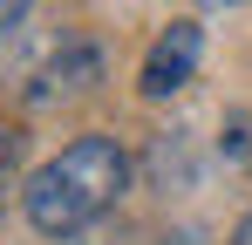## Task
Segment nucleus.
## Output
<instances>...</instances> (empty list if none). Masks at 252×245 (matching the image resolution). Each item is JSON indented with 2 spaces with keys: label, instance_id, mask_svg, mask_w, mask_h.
Instances as JSON below:
<instances>
[{
  "label": "nucleus",
  "instance_id": "7ed1b4c3",
  "mask_svg": "<svg viewBox=\"0 0 252 245\" xmlns=\"http://www.w3.org/2000/svg\"><path fill=\"white\" fill-rule=\"evenodd\" d=\"M89 82H102V55H95V48H68V55H55L41 68V82H34L28 95H34V102H55V95H82Z\"/></svg>",
  "mask_w": 252,
  "mask_h": 245
},
{
  "label": "nucleus",
  "instance_id": "f257e3e1",
  "mask_svg": "<svg viewBox=\"0 0 252 245\" xmlns=\"http://www.w3.org/2000/svg\"><path fill=\"white\" fill-rule=\"evenodd\" d=\"M129 191V150L116 136H75V143H62L55 157L28 177V225L41 232V239H75L89 232L109 204Z\"/></svg>",
  "mask_w": 252,
  "mask_h": 245
},
{
  "label": "nucleus",
  "instance_id": "0eeeda50",
  "mask_svg": "<svg viewBox=\"0 0 252 245\" xmlns=\"http://www.w3.org/2000/svg\"><path fill=\"white\" fill-rule=\"evenodd\" d=\"M246 7H252V0H246Z\"/></svg>",
  "mask_w": 252,
  "mask_h": 245
},
{
  "label": "nucleus",
  "instance_id": "423d86ee",
  "mask_svg": "<svg viewBox=\"0 0 252 245\" xmlns=\"http://www.w3.org/2000/svg\"><path fill=\"white\" fill-rule=\"evenodd\" d=\"M232 245H252V211L239 218V232H232Z\"/></svg>",
  "mask_w": 252,
  "mask_h": 245
},
{
  "label": "nucleus",
  "instance_id": "20e7f679",
  "mask_svg": "<svg viewBox=\"0 0 252 245\" xmlns=\"http://www.w3.org/2000/svg\"><path fill=\"white\" fill-rule=\"evenodd\" d=\"M14 163H21V136L0 122V204H7V191H14Z\"/></svg>",
  "mask_w": 252,
  "mask_h": 245
},
{
  "label": "nucleus",
  "instance_id": "39448f33",
  "mask_svg": "<svg viewBox=\"0 0 252 245\" xmlns=\"http://www.w3.org/2000/svg\"><path fill=\"white\" fill-rule=\"evenodd\" d=\"M28 7H34V0H0V34H7V28H21V14H28Z\"/></svg>",
  "mask_w": 252,
  "mask_h": 245
},
{
  "label": "nucleus",
  "instance_id": "f03ea898",
  "mask_svg": "<svg viewBox=\"0 0 252 245\" xmlns=\"http://www.w3.org/2000/svg\"><path fill=\"white\" fill-rule=\"evenodd\" d=\"M198 55H205V34H198V21H170L164 34L150 41V55H143V68H136V89H143L150 102L177 95L184 82L198 75Z\"/></svg>",
  "mask_w": 252,
  "mask_h": 245
}]
</instances>
